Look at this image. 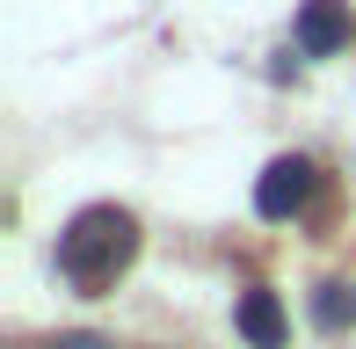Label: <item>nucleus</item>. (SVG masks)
I'll return each mask as SVG.
<instances>
[{"label": "nucleus", "mask_w": 356, "mask_h": 349, "mask_svg": "<svg viewBox=\"0 0 356 349\" xmlns=\"http://www.w3.org/2000/svg\"><path fill=\"white\" fill-rule=\"evenodd\" d=\"M131 255H138V218L117 211V204H88V211H73V226L58 233V269H66L80 291L117 284Z\"/></svg>", "instance_id": "f257e3e1"}, {"label": "nucleus", "mask_w": 356, "mask_h": 349, "mask_svg": "<svg viewBox=\"0 0 356 349\" xmlns=\"http://www.w3.org/2000/svg\"><path fill=\"white\" fill-rule=\"evenodd\" d=\"M305 197H313V161H269L262 168V182H254V211L262 218H291V211H305Z\"/></svg>", "instance_id": "f03ea898"}, {"label": "nucleus", "mask_w": 356, "mask_h": 349, "mask_svg": "<svg viewBox=\"0 0 356 349\" xmlns=\"http://www.w3.org/2000/svg\"><path fill=\"white\" fill-rule=\"evenodd\" d=\"M349 44V0H305L298 8V51L305 58H334Z\"/></svg>", "instance_id": "7ed1b4c3"}, {"label": "nucleus", "mask_w": 356, "mask_h": 349, "mask_svg": "<svg viewBox=\"0 0 356 349\" xmlns=\"http://www.w3.org/2000/svg\"><path fill=\"white\" fill-rule=\"evenodd\" d=\"M240 335H248V349H284V306H277V291H240Z\"/></svg>", "instance_id": "20e7f679"}, {"label": "nucleus", "mask_w": 356, "mask_h": 349, "mask_svg": "<svg viewBox=\"0 0 356 349\" xmlns=\"http://www.w3.org/2000/svg\"><path fill=\"white\" fill-rule=\"evenodd\" d=\"M313 320L320 327H349L356 320V291H349V284H320V291H313Z\"/></svg>", "instance_id": "39448f33"}]
</instances>
